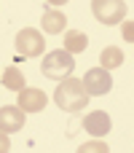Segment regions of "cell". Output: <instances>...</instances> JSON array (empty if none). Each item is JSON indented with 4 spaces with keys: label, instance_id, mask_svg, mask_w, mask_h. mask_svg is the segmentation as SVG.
<instances>
[{
    "label": "cell",
    "instance_id": "6da1fadb",
    "mask_svg": "<svg viewBox=\"0 0 134 153\" xmlns=\"http://www.w3.org/2000/svg\"><path fill=\"white\" fill-rule=\"evenodd\" d=\"M54 102H56V108L64 110V113H78V110H83V108L89 105V91H86L83 81L67 75V78L59 81V86H56V91H54Z\"/></svg>",
    "mask_w": 134,
    "mask_h": 153
},
{
    "label": "cell",
    "instance_id": "7a4b0ae2",
    "mask_svg": "<svg viewBox=\"0 0 134 153\" xmlns=\"http://www.w3.org/2000/svg\"><path fill=\"white\" fill-rule=\"evenodd\" d=\"M73 70H75V59L67 48H54L51 54L43 56V65H40V73L48 81H62V78L73 75Z\"/></svg>",
    "mask_w": 134,
    "mask_h": 153
},
{
    "label": "cell",
    "instance_id": "3957f363",
    "mask_svg": "<svg viewBox=\"0 0 134 153\" xmlns=\"http://www.w3.org/2000/svg\"><path fill=\"white\" fill-rule=\"evenodd\" d=\"M13 46H16V54H19L21 59H32V56H38V54L46 51V38H43V32H38L35 27H24V30L16 32Z\"/></svg>",
    "mask_w": 134,
    "mask_h": 153
},
{
    "label": "cell",
    "instance_id": "277c9868",
    "mask_svg": "<svg viewBox=\"0 0 134 153\" xmlns=\"http://www.w3.org/2000/svg\"><path fill=\"white\" fill-rule=\"evenodd\" d=\"M126 3L124 0H91V13H94V19L99 22V24H107V27H113V24H121L124 19H126Z\"/></svg>",
    "mask_w": 134,
    "mask_h": 153
},
{
    "label": "cell",
    "instance_id": "5b68a950",
    "mask_svg": "<svg viewBox=\"0 0 134 153\" xmlns=\"http://www.w3.org/2000/svg\"><path fill=\"white\" fill-rule=\"evenodd\" d=\"M83 86H86L89 97H102V94H107V91L113 89V75H110V70H105L102 65H99V67H91V70L83 75Z\"/></svg>",
    "mask_w": 134,
    "mask_h": 153
},
{
    "label": "cell",
    "instance_id": "8992f818",
    "mask_svg": "<svg viewBox=\"0 0 134 153\" xmlns=\"http://www.w3.org/2000/svg\"><path fill=\"white\" fill-rule=\"evenodd\" d=\"M46 105H48V94L38 86H24L19 91V108L24 113H40Z\"/></svg>",
    "mask_w": 134,
    "mask_h": 153
},
{
    "label": "cell",
    "instance_id": "52a82bcc",
    "mask_svg": "<svg viewBox=\"0 0 134 153\" xmlns=\"http://www.w3.org/2000/svg\"><path fill=\"white\" fill-rule=\"evenodd\" d=\"M27 113L19 108V105H3L0 108V132H5V134H13V132H19L21 126H24V118Z\"/></svg>",
    "mask_w": 134,
    "mask_h": 153
},
{
    "label": "cell",
    "instance_id": "ba28073f",
    "mask_svg": "<svg viewBox=\"0 0 134 153\" xmlns=\"http://www.w3.org/2000/svg\"><path fill=\"white\" fill-rule=\"evenodd\" d=\"M110 126H113V121H110V116H107L105 110H94V113H89V116L83 118V129H86L91 137H105V134L110 132Z\"/></svg>",
    "mask_w": 134,
    "mask_h": 153
},
{
    "label": "cell",
    "instance_id": "9c48e42d",
    "mask_svg": "<svg viewBox=\"0 0 134 153\" xmlns=\"http://www.w3.org/2000/svg\"><path fill=\"white\" fill-rule=\"evenodd\" d=\"M40 27H43V32H48V35H59V32L67 30V16H64L62 11L46 8L43 16H40Z\"/></svg>",
    "mask_w": 134,
    "mask_h": 153
},
{
    "label": "cell",
    "instance_id": "30bf717a",
    "mask_svg": "<svg viewBox=\"0 0 134 153\" xmlns=\"http://www.w3.org/2000/svg\"><path fill=\"white\" fill-rule=\"evenodd\" d=\"M86 46H89V35L86 32H81V30H67L64 32V48L70 54H83Z\"/></svg>",
    "mask_w": 134,
    "mask_h": 153
},
{
    "label": "cell",
    "instance_id": "8fae6325",
    "mask_svg": "<svg viewBox=\"0 0 134 153\" xmlns=\"http://www.w3.org/2000/svg\"><path fill=\"white\" fill-rule=\"evenodd\" d=\"M0 83L11 91H21L27 83H24V75L19 67H5V73H0Z\"/></svg>",
    "mask_w": 134,
    "mask_h": 153
},
{
    "label": "cell",
    "instance_id": "7c38bea8",
    "mask_svg": "<svg viewBox=\"0 0 134 153\" xmlns=\"http://www.w3.org/2000/svg\"><path fill=\"white\" fill-rule=\"evenodd\" d=\"M99 62H102L105 70H115V67L124 65V51H121L118 46H107V48L99 54Z\"/></svg>",
    "mask_w": 134,
    "mask_h": 153
},
{
    "label": "cell",
    "instance_id": "4fadbf2b",
    "mask_svg": "<svg viewBox=\"0 0 134 153\" xmlns=\"http://www.w3.org/2000/svg\"><path fill=\"white\" fill-rule=\"evenodd\" d=\"M121 35L126 43H134V22H121Z\"/></svg>",
    "mask_w": 134,
    "mask_h": 153
},
{
    "label": "cell",
    "instance_id": "5bb4252c",
    "mask_svg": "<svg viewBox=\"0 0 134 153\" xmlns=\"http://www.w3.org/2000/svg\"><path fill=\"white\" fill-rule=\"evenodd\" d=\"M81 151L86 153V151H107V145H105V143H89V145H81Z\"/></svg>",
    "mask_w": 134,
    "mask_h": 153
},
{
    "label": "cell",
    "instance_id": "9a60e30c",
    "mask_svg": "<svg viewBox=\"0 0 134 153\" xmlns=\"http://www.w3.org/2000/svg\"><path fill=\"white\" fill-rule=\"evenodd\" d=\"M8 151H11V140L5 132H0V153H8Z\"/></svg>",
    "mask_w": 134,
    "mask_h": 153
},
{
    "label": "cell",
    "instance_id": "2e32d148",
    "mask_svg": "<svg viewBox=\"0 0 134 153\" xmlns=\"http://www.w3.org/2000/svg\"><path fill=\"white\" fill-rule=\"evenodd\" d=\"M46 3H48V5H64L67 0H46Z\"/></svg>",
    "mask_w": 134,
    "mask_h": 153
}]
</instances>
